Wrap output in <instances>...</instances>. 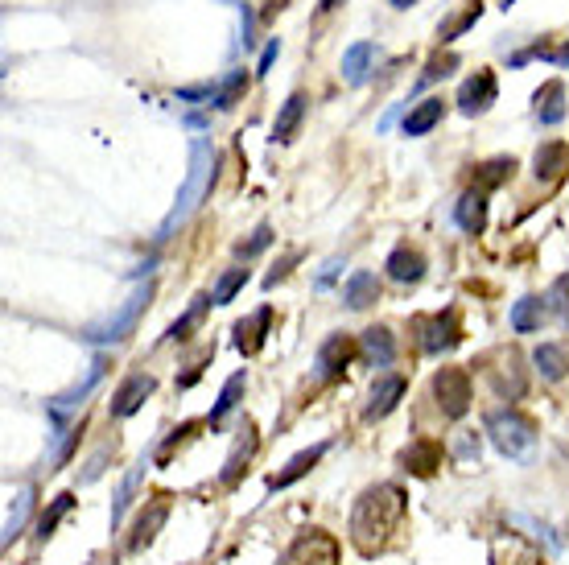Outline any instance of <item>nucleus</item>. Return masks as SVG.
I'll list each match as a JSON object with an SVG mask.
<instances>
[{"instance_id": "obj_31", "label": "nucleus", "mask_w": 569, "mask_h": 565, "mask_svg": "<svg viewBox=\"0 0 569 565\" xmlns=\"http://www.w3.org/2000/svg\"><path fill=\"white\" fill-rule=\"evenodd\" d=\"M516 170V157H495V161H483L479 170H475V190H495V186H504Z\"/></svg>"}, {"instance_id": "obj_29", "label": "nucleus", "mask_w": 569, "mask_h": 565, "mask_svg": "<svg viewBox=\"0 0 569 565\" xmlns=\"http://www.w3.org/2000/svg\"><path fill=\"white\" fill-rule=\"evenodd\" d=\"M541 318H545L541 297H520V302L512 306V330H516V335H532V330H541Z\"/></svg>"}, {"instance_id": "obj_2", "label": "nucleus", "mask_w": 569, "mask_h": 565, "mask_svg": "<svg viewBox=\"0 0 569 565\" xmlns=\"http://www.w3.org/2000/svg\"><path fill=\"white\" fill-rule=\"evenodd\" d=\"M211 182H215V149H211V141L198 137L190 145V174H186V182L178 190V203H174V211L165 215V223H161V240L174 236V227H182L194 215V207L211 194Z\"/></svg>"}, {"instance_id": "obj_45", "label": "nucleus", "mask_w": 569, "mask_h": 565, "mask_svg": "<svg viewBox=\"0 0 569 565\" xmlns=\"http://www.w3.org/2000/svg\"><path fill=\"white\" fill-rule=\"evenodd\" d=\"M339 5H343V0H322L318 13H330V9H339Z\"/></svg>"}, {"instance_id": "obj_17", "label": "nucleus", "mask_w": 569, "mask_h": 565, "mask_svg": "<svg viewBox=\"0 0 569 565\" xmlns=\"http://www.w3.org/2000/svg\"><path fill=\"white\" fill-rule=\"evenodd\" d=\"M454 219H458V227L466 231V236H483V227H487V194L483 190H466L458 198V207H454Z\"/></svg>"}, {"instance_id": "obj_6", "label": "nucleus", "mask_w": 569, "mask_h": 565, "mask_svg": "<svg viewBox=\"0 0 569 565\" xmlns=\"http://www.w3.org/2000/svg\"><path fill=\"white\" fill-rule=\"evenodd\" d=\"M433 401H438L442 417L450 421L466 417V409H471V376L462 368H438V376H433Z\"/></svg>"}, {"instance_id": "obj_12", "label": "nucleus", "mask_w": 569, "mask_h": 565, "mask_svg": "<svg viewBox=\"0 0 569 565\" xmlns=\"http://www.w3.org/2000/svg\"><path fill=\"white\" fill-rule=\"evenodd\" d=\"M256 450H260V438H256V425L252 421H244V429H240V438H236V446H231V454H227V462H223V483L231 487L244 471H248V462L256 458Z\"/></svg>"}, {"instance_id": "obj_1", "label": "nucleus", "mask_w": 569, "mask_h": 565, "mask_svg": "<svg viewBox=\"0 0 569 565\" xmlns=\"http://www.w3.org/2000/svg\"><path fill=\"white\" fill-rule=\"evenodd\" d=\"M405 512H409V495L405 487H396V483H376V487H367L355 508H351V524H347V533H351V545L359 557H376L388 549V541L400 533V524H405Z\"/></svg>"}, {"instance_id": "obj_26", "label": "nucleus", "mask_w": 569, "mask_h": 565, "mask_svg": "<svg viewBox=\"0 0 569 565\" xmlns=\"http://www.w3.org/2000/svg\"><path fill=\"white\" fill-rule=\"evenodd\" d=\"M446 116V104L442 99H421V104L405 116V137H425L429 128H438Z\"/></svg>"}, {"instance_id": "obj_46", "label": "nucleus", "mask_w": 569, "mask_h": 565, "mask_svg": "<svg viewBox=\"0 0 569 565\" xmlns=\"http://www.w3.org/2000/svg\"><path fill=\"white\" fill-rule=\"evenodd\" d=\"M388 5H392V9H413L417 0H388Z\"/></svg>"}, {"instance_id": "obj_39", "label": "nucleus", "mask_w": 569, "mask_h": 565, "mask_svg": "<svg viewBox=\"0 0 569 565\" xmlns=\"http://www.w3.org/2000/svg\"><path fill=\"white\" fill-rule=\"evenodd\" d=\"M454 66H458V54H438V58H433V62L425 66L421 87H425V83H438V79H446V75L454 71Z\"/></svg>"}, {"instance_id": "obj_11", "label": "nucleus", "mask_w": 569, "mask_h": 565, "mask_svg": "<svg viewBox=\"0 0 569 565\" xmlns=\"http://www.w3.org/2000/svg\"><path fill=\"white\" fill-rule=\"evenodd\" d=\"M157 392V380L149 376V372H137V376H128L120 388H116V396H112V417L116 421H124V417H132V413H137L145 401H149V396Z\"/></svg>"}, {"instance_id": "obj_16", "label": "nucleus", "mask_w": 569, "mask_h": 565, "mask_svg": "<svg viewBox=\"0 0 569 565\" xmlns=\"http://www.w3.org/2000/svg\"><path fill=\"white\" fill-rule=\"evenodd\" d=\"M269 326H273V310L260 306L252 318L236 322V347H240L244 355H256V351L264 347V339H269Z\"/></svg>"}, {"instance_id": "obj_44", "label": "nucleus", "mask_w": 569, "mask_h": 565, "mask_svg": "<svg viewBox=\"0 0 569 565\" xmlns=\"http://www.w3.org/2000/svg\"><path fill=\"white\" fill-rule=\"evenodd\" d=\"M549 62H557V66H561V62H569V42H565L561 50H553V54H549Z\"/></svg>"}, {"instance_id": "obj_5", "label": "nucleus", "mask_w": 569, "mask_h": 565, "mask_svg": "<svg viewBox=\"0 0 569 565\" xmlns=\"http://www.w3.org/2000/svg\"><path fill=\"white\" fill-rule=\"evenodd\" d=\"M277 565H339V541L326 528H306V533L293 537Z\"/></svg>"}, {"instance_id": "obj_25", "label": "nucleus", "mask_w": 569, "mask_h": 565, "mask_svg": "<svg viewBox=\"0 0 569 565\" xmlns=\"http://www.w3.org/2000/svg\"><path fill=\"white\" fill-rule=\"evenodd\" d=\"M104 372H108V359H104V355H95V363H91V372H87V376H83L79 384H71V388H66L62 396H54V405H50V409H54V413H62V409H71V405H79V401H83V396H87V392H91V388H95L99 380H104Z\"/></svg>"}, {"instance_id": "obj_4", "label": "nucleus", "mask_w": 569, "mask_h": 565, "mask_svg": "<svg viewBox=\"0 0 569 565\" xmlns=\"http://www.w3.org/2000/svg\"><path fill=\"white\" fill-rule=\"evenodd\" d=\"M149 302H153V281H145V285L116 310V314H108L104 322L87 326V330H83V339H87V343H120V339H128V335H132V326H137V318L145 314Z\"/></svg>"}, {"instance_id": "obj_7", "label": "nucleus", "mask_w": 569, "mask_h": 565, "mask_svg": "<svg viewBox=\"0 0 569 565\" xmlns=\"http://www.w3.org/2000/svg\"><path fill=\"white\" fill-rule=\"evenodd\" d=\"M170 520V495H153V500L141 508V516L132 520V533H128V553H141L157 541V533Z\"/></svg>"}, {"instance_id": "obj_21", "label": "nucleus", "mask_w": 569, "mask_h": 565, "mask_svg": "<svg viewBox=\"0 0 569 565\" xmlns=\"http://www.w3.org/2000/svg\"><path fill=\"white\" fill-rule=\"evenodd\" d=\"M532 104H537V120L541 124H561L565 120V83H557V79H549V83H541V91L532 95Z\"/></svg>"}, {"instance_id": "obj_43", "label": "nucleus", "mask_w": 569, "mask_h": 565, "mask_svg": "<svg viewBox=\"0 0 569 565\" xmlns=\"http://www.w3.org/2000/svg\"><path fill=\"white\" fill-rule=\"evenodd\" d=\"M178 99H215V87H178Z\"/></svg>"}, {"instance_id": "obj_19", "label": "nucleus", "mask_w": 569, "mask_h": 565, "mask_svg": "<svg viewBox=\"0 0 569 565\" xmlns=\"http://www.w3.org/2000/svg\"><path fill=\"white\" fill-rule=\"evenodd\" d=\"M351 339L347 335H330L322 347H318V376L322 380H334V376H339L343 368H347V363H351Z\"/></svg>"}, {"instance_id": "obj_23", "label": "nucleus", "mask_w": 569, "mask_h": 565, "mask_svg": "<svg viewBox=\"0 0 569 565\" xmlns=\"http://www.w3.org/2000/svg\"><path fill=\"white\" fill-rule=\"evenodd\" d=\"M343 302H347V310H367L372 302H380V281H376V273H367V269L351 273V277H347V289H343Z\"/></svg>"}, {"instance_id": "obj_18", "label": "nucleus", "mask_w": 569, "mask_h": 565, "mask_svg": "<svg viewBox=\"0 0 569 565\" xmlns=\"http://www.w3.org/2000/svg\"><path fill=\"white\" fill-rule=\"evenodd\" d=\"M306 108H310V99L301 95V91H293V95L285 99V104H281V112H277V124H273V141L289 145V141L297 137L301 120H306Z\"/></svg>"}, {"instance_id": "obj_35", "label": "nucleus", "mask_w": 569, "mask_h": 565, "mask_svg": "<svg viewBox=\"0 0 569 565\" xmlns=\"http://www.w3.org/2000/svg\"><path fill=\"white\" fill-rule=\"evenodd\" d=\"M75 508V495H58V500L42 512V520H38V541H46V537H54V528L62 524V516Z\"/></svg>"}, {"instance_id": "obj_8", "label": "nucleus", "mask_w": 569, "mask_h": 565, "mask_svg": "<svg viewBox=\"0 0 569 565\" xmlns=\"http://www.w3.org/2000/svg\"><path fill=\"white\" fill-rule=\"evenodd\" d=\"M405 392H409V380H405V376H396V372L380 376V380L372 384V392H367L363 421H384L400 401H405Z\"/></svg>"}, {"instance_id": "obj_34", "label": "nucleus", "mask_w": 569, "mask_h": 565, "mask_svg": "<svg viewBox=\"0 0 569 565\" xmlns=\"http://www.w3.org/2000/svg\"><path fill=\"white\" fill-rule=\"evenodd\" d=\"M29 512H33V491L25 487V491L17 495V504H13V512H9V520H5V545H13V541L21 537V528H25V520H29Z\"/></svg>"}, {"instance_id": "obj_37", "label": "nucleus", "mask_w": 569, "mask_h": 565, "mask_svg": "<svg viewBox=\"0 0 569 565\" xmlns=\"http://www.w3.org/2000/svg\"><path fill=\"white\" fill-rule=\"evenodd\" d=\"M269 244H273V227H269V223H260L248 240H240V244H236V252H240L244 260H252V256H260V252L269 248Z\"/></svg>"}, {"instance_id": "obj_33", "label": "nucleus", "mask_w": 569, "mask_h": 565, "mask_svg": "<svg viewBox=\"0 0 569 565\" xmlns=\"http://www.w3.org/2000/svg\"><path fill=\"white\" fill-rule=\"evenodd\" d=\"M504 368H508V372H495V388L504 392L508 401H516V396H524V376H520V355H516V351H508Z\"/></svg>"}, {"instance_id": "obj_10", "label": "nucleus", "mask_w": 569, "mask_h": 565, "mask_svg": "<svg viewBox=\"0 0 569 565\" xmlns=\"http://www.w3.org/2000/svg\"><path fill=\"white\" fill-rule=\"evenodd\" d=\"M499 95V83H495V71H475L458 87V112L462 116H483Z\"/></svg>"}, {"instance_id": "obj_28", "label": "nucleus", "mask_w": 569, "mask_h": 565, "mask_svg": "<svg viewBox=\"0 0 569 565\" xmlns=\"http://www.w3.org/2000/svg\"><path fill=\"white\" fill-rule=\"evenodd\" d=\"M215 302H211V293H198L194 297V302H190V310L170 326V330H165V339H170V343H182V339H190V330L198 326V322H203V314L211 310Z\"/></svg>"}, {"instance_id": "obj_9", "label": "nucleus", "mask_w": 569, "mask_h": 565, "mask_svg": "<svg viewBox=\"0 0 569 565\" xmlns=\"http://www.w3.org/2000/svg\"><path fill=\"white\" fill-rule=\"evenodd\" d=\"M417 330H421V347L429 355H442L450 351L458 339H462V326H458V314L446 310V314H433V318H417Z\"/></svg>"}, {"instance_id": "obj_24", "label": "nucleus", "mask_w": 569, "mask_h": 565, "mask_svg": "<svg viewBox=\"0 0 569 565\" xmlns=\"http://www.w3.org/2000/svg\"><path fill=\"white\" fill-rule=\"evenodd\" d=\"M532 363H537V372H541L549 384H557V380H565V372H569V351H565L561 343H541L537 351H532Z\"/></svg>"}, {"instance_id": "obj_40", "label": "nucleus", "mask_w": 569, "mask_h": 565, "mask_svg": "<svg viewBox=\"0 0 569 565\" xmlns=\"http://www.w3.org/2000/svg\"><path fill=\"white\" fill-rule=\"evenodd\" d=\"M549 306H553L561 318H569V277H557V281H553V289H549Z\"/></svg>"}, {"instance_id": "obj_42", "label": "nucleus", "mask_w": 569, "mask_h": 565, "mask_svg": "<svg viewBox=\"0 0 569 565\" xmlns=\"http://www.w3.org/2000/svg\"><path fill=\"white\" fill-rule=\"evenodd\" d=\"M277 54H281V42L273 38L269 46H264V54H260V62H256V75H269V71H273V62H277Z\"/></svg>"}, {"instance_id": "obj_14", "label": "nucleus", "mask_w": 569, "mask_h": 565, "mask_svg": "<svg viewBox=\"0 0 569 565\" xmlns=\"http://www.w3.org/2000/svg\"><path fill=\"white\" fill-rule=\"evenodd\" d=\"M400 467H405L409 475H417V479H429L433 471L442 467V446L429 442V438H421V442H413V446L400 450Z\"/></svg>"}, {"instance_id": "obj_20", "label": "nucleus", "mask_w": 569, "mask_h": 565, "mask_svg": "<svg viewBox=\"0 0 569 565\" xmlns=\"http://www.w3.org/2000/svg\"><path fill=\"white\" fill-rule=\"evenodd\" d=\"M359 347L367 355V363H376V368H388V363L396 359V339L388 326H367L359 335Z\"/></svg>"}, {"instance_id": "obj_41", "label": "nucleus", "mask_w": 569, "mask_h": 565, "mask_svg": "<svg viewBox=\"0 0 569 565\" xmlns=\"http://www.w3.org/2000/svg\"><path fill=\"white\" fill-rule=\"evenodd\" d=\"M297 260H301V252H289V256H285V260L277 264V269H273L269 277H264V289H273L277 281H285V277H289V269H293V264H297Z\"/></svg>"}, {"instance_id": "obj_22", "label": "nucleus", "mask_w": 569, "mask_h": 565, "mask_svg": "<svg viewBox=\"0 0 569 565\" xmlns=\"http://www.w3.org/2000/svg\"><path fill=\"white\" fill-rule=\"evenodd\" d=\"M388 277L392 281H400V285H417L421 277H425V256L417 252V248H396L392 256H388Z\"/></svg>"}, {"instance_id": "obj_15", "label": "nucleus", "mask_w": 569, "mask_h": 565, "mask_svg": "<svg viewBox=\"0 0 569 565\" xmlns=\"http://www.w3.org/2000/svg\"><path fill=\"white\" fill-rule=\"evenodd\" d=\"M532 170H537V178L549 182V186L561 182L569 174V145L565 141H545L537 149V157H532Z\"/></svg>"}, {"instance_id": "obj_13", "label": "nucleus", "mask_w": 569, "mask_h": 565, "mask_svg": "<svg viewBox=\"0 0 569 565\" xmlns=\"http://www.w3.org/2000/svg\"><path fill=\"white\" fill-rule=\"evenodd\" d=\"M330 450V442H318V446H310V450H301V454H293L289 462H285V471H277L273 479H269V487L273 491H285V487H293L297 479H306L318 462H322V454Z\"/></svg>"}, {"instance_id": "obj_27", "label": "nucleus", "mask_w": 569, "mask_h": 565, "mask_svg": "<svg viewBox=\"0 0 569 565\" xmlns=\"http://www.w3.org/2000/svg\"><path fill=\"white\" fill-rule=\"evenodd\" d=\"M372 62H376V46L372 42H355L347 54H343V79L351 87H359L367 79V71H372Z\"/></svg>"}, {"instance_id": "obj_36", "label": "nucleus", "mask_w": 569, "mask_h": 565, "mask_svg": "<svg viewBox=\"0 0 569 565\" xmlns=\"http://www.w3.org/2000/svg\"><path fill=\"white\" fill-rule=\"evenodd\" d=\"M244 91H248V75H244V71H231V75H227V83L215 91V108H219V112L236 108V99H240Z\"/></svg>"}, {"instance_id": "obj_38", "label": "nucleus", "mask_w": 569, "mask_h": 565, "mask_svg": "<svg viewBox=\"0 0 569 565\" xmlns=\"http://www.w3.org/2000/svg\"><path fill=\"white\" fill-rule=\"evenodd\" d=\"M479 17H483V5H479V0H475V5H466V13H462V17L454 21V25H446V29H442V42H454V38H462V33L471 29V25L479 21Z\"/></svg>"}, {"instance_id": "obj_3", "label": "nucleus", "mask_w": 569, "mask_h": 565, "mask_svg": "<svg viewBox=\"0 0 569 565\" xmlns=\"http://www.w3.org/2000/svg\"><path fill=\"white\" fill-rule=\"evenodd\" d=\"M487 438L504 458H528L532 446H537V425L516 409H499L487 417Z\"/></svg>"}, {"instance_id": "obj_32", "label": "nucleus", "mask_w": 569, "mask_h": 565, "mask_svg": "<svg viewBox=\"0 0 569 565\" xmlns=\"http://www.w3.org/2000/svg\"><path fill=\"white\" fill-rule=\"evenodd\" d=\"M244 285H248V269H244V264H236V269H227V273L215 281V289H211V302H215V306H227L231 297H236Z\"/></svg>"}, {"instance_id": "obj_30", "label": "nucleus", "mask_w": 569, "mask_h": 565, "mask_svg": "<svg viewBox=\"0 0 569 565\" xmlns=\"http://www.w3.org/2000/svg\"><path fill=\"white\" fill-rule=\"evenodd\" d=\"M244 388H248V372H236V376H227V384L219 388V401L211 405V425H219L231 409L240 405V396H244Z\"/></svg>"}]
</instances>
